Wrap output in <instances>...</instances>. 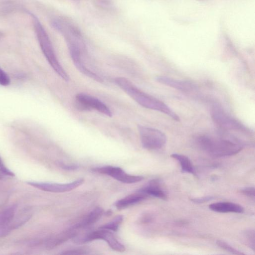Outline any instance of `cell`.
I'll use <instances>...</instances> for the list:
<instances>
[{"label":"cell","mask_w":255,"mask_h":255,"mask_svg":"<svg viewBox=\"0 0 255 255\" xmlns=\"http://www.w3.org/2000/svg\"><path fill=\"white\" fill-rule=\"evenodd\" d=\"M115 83L140 106L157 111L168 116L176 121H180L179 116L166 104L143 92L130 81L124 77H117Z\"/></svg>","instance_id":"6da1fadb"},{"label":"cell","mask_w":255,"mask_h":255,"mask_svg":"<svg viewBox=\"0 0 255 255\" xmlns=\"http://www.w3.org/2000/svg\"><path fill=\"white\" fill-rule=\"evenodd\" d=\"M195 144L200 149L215 157L235 155L243 148V145L236 141L208 135L197 137Z\"/></svg>","instance_id":"7a4b0ae2"},{"label":"cell","mask_w":255,"mask_h":255,"mask_svg":"<svg viewBox=\"0 0 255 255\" xmlns=\"http://www.w3.org/2000/svg\"><path fill=\"white\" fill-rule=\"evenodd\" d=\"M32 18L35 32L41 49L47 61L55 72L65 81L69 80V76L59 62L51 40L37 17L29 12Z\"/></svg>","instance_id":"3957f363"},{"label":"cell","mask_w":255,"mask_h":255,"mask_svg":"<svg viewBox=\"0 0 255 255\" xmlns=\"http://www.w3.org/2000/svg\"><path fill=\"white\" fill-rule=\"evenodd\" d=\"M137 128L142 146L145 149L157 150L166 144V136L160 130L141 125H138Z\"/></svg>","instance_id":"277c9868"},{"label":"cell","mask_w":255,"mask_h":255,"mask_svg":"<svg viewBox=\"0 0 255 255\" xmlns=\"http://www.w3.org/2000/svg\"><path fill=\"white\" fill-rule=\"evenodd\" d=\"M210 113L213 121L223 128L242 131H248L243 124L228 114L219 104H214L211 106Z\"/></svg>","instance_id":"5b68a950"},{"label":"cell","mask_w":255,"mask_h":255,"mask_svg":"<svg viewBox=\"0 0 255 255\" xmlns=\"http://www.w3.org/2000/svg\"><path fill=\"white\" fill-rule=\"evenodd\" d=\"M74 242L77 243H85L95 240H103L106 241L113 250L123 252L125 251V246L116 238L115 235L109 230L101 229L94 231L81 237L75 236L73 238Z\"/></svg>","instance_id":"8992f818"},{"label":"cell","mask_w":255,"mask_h":255,"mask_svg":"<svg viewBox=\"0 0 255 255\" xmlns=\"http://www.w3.org/2000/svg\"><path fill=\"white\" fill-rule=\"evenodd\" d=\"M78 109L82 110H96L108 117H112L110 109L99 99L85 93L77 94L75 97Z\"/></svg>","instance_id":"52a82bcc"},{"label":"cell","mask_w":255,"mask_h":255,"mask_svg":"<svg viewBox=\"0 0 255 255\" xmlns=\"http://www.w3.org/2000/svg\"><path fill=\"white\" fill-rule=\"evenodd\" d=\"M92 170L95 172L110 176L124 183H134L142 180L144 178L142 176L128 174L120 167L113 166L95 167Z\"/></svg>","instance_id":"ba28073f"},{"label":"cell","mask_w":255,"mask_h":255,"mask_svg":"<svg viewBox=\"0 0 255 255\" xmlns=\"http://www.w3.org/2000/svg\"><path fill=\"white\" fill-rule=\"evenodd\" d=\"M83 178L78 179L71 183L59 184L55 183L27 181V184L40 190L61 193L71 191L80 186L84 182Z\"/></svg>","instance_id":"9c48e42d"},{"label":"cell","mask_w":255,"mask_h":255,"mask_svg":"<svg viewBox=\"0 0 255 255\" xmlns=\"http://www.w3.org/2000/svg\"><path fill=\"white\" fill-rule=\"evenodd\" d=\"M67 46L71 59L76 68L87 77L97 82H102L103 81V79L96 73L87 68L83 62L81 58L82 46L78 45H70Z\"/></svg>","instance_id":"30bf717a"},{"label":"cell","mask_w":255,"mask_h":255,"mask_svg":"<svg viewBox=\"0 0 255 255\" xmlns=\"http://www.w3.org/2000/svg\"><path fill=\"white\" fill-rule=\"evenodd\" d=\"M156 80L162 84L184 92H191L197 89L196 85L188 81L179 80L163 76L156 77Z\"/></svg>","instance_id":"8fae6325"},{"label":"cell","mask_w":255,"mask_h":255,"mask_svg":"<svg viewBox=\"0 0 255 255\" xmlns=\"http://www.w3.org/2000/svg\"><path fill=\"white\" fill-rule=\"evenodd\" d=\"M139 192L162 200H166L167 198V194L162 187L160 180L157 179L150 180L145 187L140 189Z\"/></svg>","instance_id":"7c38bea8"},{"label":"cell","mask_w":255,"mask_h":255,"mask_svg":"<svg viewBox=\"0 0 255 255\" xmlns=\"http://www.w3.org/2000/svg\"><path fill=\"white\" fill-rule=\"evenodd\" d=\"M210 210L219 213H242L244 209L241 205L230 202H219L211 204L209 206Z\"/></svg>","instance_id":"4fadbf2b"},{"label":"cell","mask_w":255,"mask_h":255,"mask_svg":"<svg viewBox=\"0 0 255 255\" xmlns=\"http://www.w3.org/2000/svg\"><path fill=\"white\" fill-rule=\"evenodd\" d=\"M104 210L97 207L91 211L81 222L73 226L72 229L76 230L91 226L97 222L103 215Z\"/></svg>","instance_id":"5bb4252c"},{"label":"cell","mask_w":255,"mask_h":255,"mask_svg":"<svg viewBox=\"0 0 255 255\" xmlns=\"http://www.w3.org/2000/svg\"><path fill=\"white\" fill-rule=\"evenodd\" d=\"M147 196L146 194L138 191L137 193L128 195L117 201L115 203V206L119 210L124 209L143 200L147 197Z\"/></svg>","instance_id":"9a60e30c"},{"label":"cell","mask_w":255,"mask_h":255,"mask_svg":"<svg viewBox=\"0 0 255 255\" xmlns=\"http://www.w3.org/2000/svg\"><path fill=\"white\" fill-rule=\"evenodd\" d=\"M76 236V232L75 231V230L70 228L49 239L46 243V247L49 249L55 248L66 242L70 239H73Z\"/></svg>","instance_id":"2e32d148"},{"label":"cell","mask_w":255,"mask_h":255,"mask_svg":"<svg viewBox=\"0 0 255 255\" xmlns=\"http://www.w3.org/2000/svg\"><path fill=\"white\" fill-rule=\"evenodd\" d=\"M171 157L179 162L182 172L197 175L194 167L188 157L178 153H173L171 154Z\"/></svg>","instance_id":"e0dca14e"},{"label":"cell","mask_w":255,"mask_h":255,"mask_svg":"<svg viewBox=\"0 0 255 255\" xmlns=\"http://www.w3.org/2000/svg\"><path fill=\"white\" fill-rule=\"evenodd\" d=\"M16 205H11L0 212V228L6 225L14 217Z\"/></svg>","instance_id":"ac0fdd59"},{"label":"cell","mask_w":255,"mask_h":255,"mask_svg":"<svg viewBox=\"0 0 255 255\" xmlns=\"http://www.w3.org/2000/svg\"><path fill=\"white\" fill-rule=\"evenodd\" d=\"M123 220V216L122 215L117 216L113 221L101 226L100 228L116 232Z\"/></svg>","instance_id":"d6986e66"},{"label":"cell","mask_w":255,"mask_h":255,"mask_svg":"<svg viewBox=\"0 0 255 255\" xmlns=\"http://www.w3.org/2000/svg\"><path fill=\"white\" fill-rule=\"evenodd\" d=\"M255 234L253 230H247L243 233V236L247 245L253 250L255 248Z\"/></svg>","instance_id":"ffe728a7"},{"label":"cell","mask_w":255,"mask_h":255,"mask_svg":"<svg viewBox=\"0 0 255 255\" xmlns=\"http://www.w3.org/2000/svg\"><path fill=\"white\" fill-rule=\"evenodd\" d=\"M217 246L222 249L231 254L235 255H244V254L232 247L225 241L218 240L216 242Z\"/></svg>","instance_id":"44dd1931"},{"label":"cell","mask_w":255,"mask_h":255,"mask_svg":"<svg viewBox=\"0 0 255 255\" xmlns=\"http://www.w3.org/2000/svg\"><path fill=\"white\" fill-rule=\"evenodd\" d=\"M10 82L8 75L0 67V85L6 86L9 84Z\"/></svg>","instance_id":"7402d4cb"},{"label":"cell","mask_w":255,"mask_h":255,"mask_svg":"<svg viewBox=\"0 0 255 255\" xmlns=\"http://www.w3.org/2000/svg\"><path fill=\"white\" fill-rule=\"evenodd\" d=\"M240 192L244 195L249 197L251 199L255 200V190L253 187H246L240 190Z\"/></svg>","instance_id":"603a6c76"},{"label":"cell","mask_w":255,"mask_h":255,"mask_svg":"<svg viewBox=\"0 0 255 255\" xmlns=\"http://www.w3.org/2000/svg\"><path fill=\"white\" fill-rule=\"evenodd\" d=\"M214 197L213 196H207L201 197L191 198V201L196 203H203L212 200Z\"/></svg>","instance_id":"cb8c5ba5"},{"label":"cell","mask_w":255,"mask_h":255,"mask_svg":"<svg viewBox=\"0 0 255 255\" xmlns=\"http://www.w3.org/2000/svg\"><path fill=\"white\" fill-rule=\"evenodd\" d=\"M86 251L83 249H75L73 250H69L64 251L61 253L62 255H82L86 254Z\"/></svg>","instance_id":"d4e9b609"},{"label":"cell","mask_w":255,"mask_h":255,"mask_svg":"<svg viewBox=\"0 0 255 255\" xmlns=\"http://www.w3.org/2000/svg\"><path fill=\"white\" fill-rule=\"evenodd\" d=\"M96 4L102 8H108L112 4L111 0H96Z\"/></svg>","instance_id":"484cf974"},{"label":"cell","mask_w":255,"mask_h":255,"mask_svg":"<svg viewBox=\"0 0 255 255\" xmlns=\"http://www.w3.org/2000/svg\"><path fill=\"white\" fill-rule=\"evenodd\" d=\"M0 168H1L5 173L6 176H14V174L10 170L7 169L5 165L0 156Z\"/></svg>","instance_id":"4316f807"},{"label":"cell","mask_w":255,"mask_h":255,"mask_svg":"<svg viewBox=\"0 0 255 255\" xmlns=\"http://www.w3.org/2000/svg\"><path fill=\"white\" fill-rule=\"evenodd\" d=\"M60 166L65 169V170H75L76 169L78 168V166L76 165H66V164H63L62 163H61L60 164Z\"/></svg>","instance_id":"83f0119b"},{"label":"cell","mask_w":255,"mask_h":255,"mask_svg":"<svg viewBox=\"0 0 255 255\" xmlns=\"http://www.w3.org/2000/svg\"><path fill=\"white\" fill-rule=\"evenodd\" d=\"M152 220V217L150 215L146 214L144 215L141 219V222L142 223H148L150 222Z\"/></svg>","instance_id":"f1b7e54d"},{"label":"cell","mask_w":255,"mask_h":255,"mask_svg":"<svg viewBox=\"0 0 255 255\" xmlns=\"http://www.w3.org/2000/svg\"><path fill=\"white\" fill-rule=\"evenodd\" d=\"M5 176H6L4 172L0 168V179L3 178Z\"/></svg>","instance_id":"f546056e"},{"label":"cell","mask_w":255,"mask_h":255,"mask_svg":"<svg viewBox=\"0 0 255 255\" xmlns=\"http://www.w3.org/2000/svg\"><path fill=\"white\" fill-rule=\"evenodd\" d=\"M105 214L107 216H111L112 214V211L111 210H109L106 211Z\"/></svg>","instance_id":"4dcf8cb0"},{"label":"cell","mask_w":255,"mask_h":255,"mask_svg":"<svg viewBox=\"0 0 255 255\" xmlns=\"http://www.w3.org/2000/svg\"><path fill=\"white\" fill-rule=\"evenodd\" d=\"M3 35V34L2 32L0 31V38H1Z\"/></svg>","instance_id":"1f68e13d"}]
</instances>
